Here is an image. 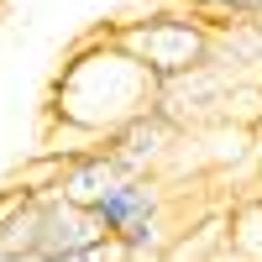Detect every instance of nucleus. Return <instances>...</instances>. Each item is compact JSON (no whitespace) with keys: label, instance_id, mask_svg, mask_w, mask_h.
<instances>
[{"label":"nucleus","instance_id":"7ed1b4c3","mask_svg":"<svg viewBox=\"0 0 262 262\" xmlns=\"http://www.w3.org/2000/svg\"><path fill=\"white\" fill-rule=\"evenodd\" d=\"M173 147H179V126H173L168 116H158V111L126 121L116 137H111L116 163L131 173V179H158V168L173 158Z\"/></svg>","mask_w":262,"mask_h":262},{"label":"nucleus","instance_id":"20e7f679","mask_svg":"<svg viewBox=\"0 0 262 262\" xmlns=\"http://www.w3.org/2000/svg\"><path fill=\"white\" fill-rule=\"evenodd\" d=\"M105 242V226L95 221L90 210H79L69 200H58V194H48V205H42V236H37V257H69V252H84V247H95Z\"/></svg>","mask_w":262,"mask_h":262},{"label":"nucleus","instance_id":"f03ea898","mask_svg":"<svg viewBox=\"0 0 262 262\" xmlns=\"http://www.w3.org/2000/svg\"><path fill=\"white\" fill-rule=\"evenodd\" d=\"M111 42L121 53H131L158 84L194 74L215 58V32L189 11H158V16H142V21H116Z\"/></svg>","mask_w":262,"mask_h":262},{"label":"nucleus","instance_id":"423d86ee","mask_svg":"<svg viewBox=\"0 0 262 262\" xmlns=\"http://www.w3.org/2000/svg\"><path fill=\"white\" fill-rule=\"evenodd\" d=\"M163 205H168V194H163V184H158V179H126V184L111 194V200L95 210V221L105 226V236H126L131 226L158 221Z\"/></svg>","mask_w":262,"mask_h":262},{"label":"nucleus","instance_id":"f257e3e1","mask_svg":"<svg viewBox=\"0 0 262 262\" xmlns=\"http://www.w3.org/2000/svg\"><path fill=\"white\" fill-rule=\"evenodd\" d=\"M152 105H158V79L131 53H121L111 42V32H100L63 63L48 116L74 121L84 131H100V137H116L126 121L147 116Z\"/></svg>","mask_w":262,"mask_h":262},{"label":"nucleus","instance_id":"9d476101","mask_svg":"<svg viewBox=\"0 0 262 262\" xmlns=\"http://www.w3.org/2000/svg\"><path fill=\"white\" fill-rule=\"evenodd\" d=\"M0 21H6V0H0Z\"/></svg>","mask_w":262,"mask_h":262},{"label":"nucleus","instance_id":"6e6552de","mask_svg":"<svg viewBox=\"0 0 262 262\" xmlns=\"http://www.w3.org/2000/svg\"><path fill=\"white\" fill-rule=\"evenodd\" d=\"M189 16H200L205 27H231V21H257L262 0H189Z\"/></svg>","mask_w":262,"mask_h":262},{"label":"nucleus","instance_id":"39448f33","mask_svg":"<svg viewBox=\"0 0 262 262\" xmlns=\"http://www.w3.org/2000/svg\"><path fill=\"white\" fill-rule=\"evenodd\" d=\"M126 179H131V173L116 163V152L105 147V152H90V158L69 163V173H63V184H58V200H69V205H79V210L95 215Z\"/></svg>","mask_w":262,"mask_h":262},{"label":"nucleus","instance_id":"1a4fd4ad","mask_svg":"<svg viewBox=\"0 0 262 262\" xmlns=\"http://www.w3.org/2000/svg\"><path fill=\"white\" fill-rule=\"evenodd\" d=\"M58 262H131V257H126V247L116 242V236H105V242L84 247V252H69V257H58Z\"/></svg>","mask_w":262,"mask_h":262},{"label":"nucleus","instance_id":"0eeeda50","mask_svg":"<svg viewBox=\"0 0 262 262\" xmlns=\"http://www.w3.org/2000/svg\"><path fill=\"white\" fill-rule=\"evenodd\" d=\"M231 252L242 262H262V200H242L231 210Z\"/></svg>","mask_w":262,"mask_h":262}]
</instances>
